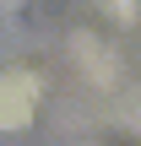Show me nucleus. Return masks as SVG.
I'll use <instances>...</instances> for the list:
<instances>
[{"label":"nucleus","instance_id":"obj_1","mask_svg":"<svg viewBox=\"0 0 141 146\" xmlns=\"http://www.w3.org/2000/svg\"><path fill=\"white\" fill-rule=\"evenodd\" d=\"M33 98H38L33 76H22V70L0 76V125H5V130L27 125V119H33Z\"/></svg>","mask_w":141,"mask_h":146}]
</instances>
